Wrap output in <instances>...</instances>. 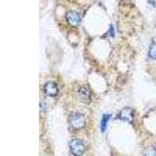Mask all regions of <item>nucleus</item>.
Segmentation results:
<instances>
[{"mask_svg": "<svg viewBox=\"0 0 156 156\" xmlns=\"http://www.w3.org/2000/svg\"><path fill=\"white\" fill-rule=\"evenodd\" d=\"M69 125L75 129H80L84 127L86 123L85 118L82 114L75 112L71 114L69 119Z\"/></svg>", "mask_w": 156, "mask_h": 156, "instance_id": "obj_1", "label": "nucleus"}, {"mask_svg": "<svg viewBox=\"0 0 156 156\" xmlns=\"http://www.w3.org/2000/svg\"><path fill=\"white\" fill-rule=\"evenodd\" d=\"M69 149L71 153L75 156H80L85 151V145L80 139H73L69 142Z\"/></svg>", "mask_w": 156, "mask_h": 156, "instance_id": "obj_2", "label": "nucleus"}, {"mask_svg": "<svg viewBox=\"0 0 156 156\" xmlns=\"http://www.w3.org/2000/svg\"><path fill=\"white\" fill-rule=\"evenodd\" d=\"M119 116L121 120L127 122H131L133 119V117H134V111L132 108L125 107L120 111Z\"/></svg>", "mask_w": 156, "mask_h": 156, "instance_id": "obj_3", "label": "nucleus"}, {"mask_svg": "<svg viewBox=\"0 0 156 156\" xmlns=\"http://www.w3.org/2000/svg\"><path fill=\"white\" fill-rule=\"evenodd\" d=\"M44 92L50 97H55L58 94V86L54 82H48L44 85Z\"/></svg>", "mask_w": 156, "mask_h": 156, "instance_id": "obj_4", "label": "nucleus"}, {"mask_svg": "<svg viewBox=\"0 0 156 156\" xmlns=\"http://www.w3.org/2000/svg\"><path fill=\"white\" fill-rule=\"evenodd\" d=\"M78 97L80 100L85 104H88L90 100V90L86 86H83L78 90Z\"/></svg>", "mask_w": 156, "mask_h": 156, "instance_id": "obj_5", "label": "nucleus"}, {"mask_svg": "<svg viewBox=\"0 0 156 156\" xmlns=\"http://www.w3.org/2000/svg\"><path fill=\"white\" fill-rule=\"evenodd\" d=\"M66 18L68 23L72 26H76L80 22V14L78 12H74V11L68 12L66 15Z\"/></svg>", "mask_w": 156, "mask_h": 156, "instance_id": "obj_6", "label": "nucleus"}, {"mask_svg": "<svg viewBox=\"0 0 156 156\" xmlns=\"http://www.w3.org/2000/svg\"><path fill=\"white\" fill-rule=\"evenodd\" d=\"M111 118V115L110 114H104L102 116V119L101 121V132H105V129L107 128V124H108V122L109 120V119Z\"/></svg>", "mask_w": 156, "mask_h": 156, "instance_id": "obj_7", "label": "nucleus"}, {"mask_svg": "<svg viewBox=\"0 0 156 156\" xmlns=\"http://www.w3.org/2000/svg\"><path fill=\"white\" fill-rule=\"evenodd\" d=\"M148 55L152 59H156V43H151L148 49Z\"/></svg>", "mask_w": 156, "mask_h": 156, "instance_id": "obj_8", "label": "nucleus"}, {"mask_svg": "<svg viewBox=\"0 0 156 156\" xmlns=\"http://www.w3.org/2000/svg\"><path fill=\"white\" fill-rule=\"evenodd\" d=\"M144 156H156V147H148L144 151Z\"/></svg>", "mask_w": 156, "mask_h": 156, "instance_id": "obj_9", "label": "nucleus"}]
</instances>
